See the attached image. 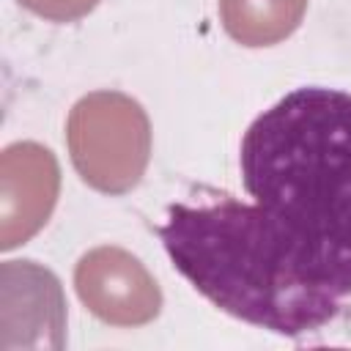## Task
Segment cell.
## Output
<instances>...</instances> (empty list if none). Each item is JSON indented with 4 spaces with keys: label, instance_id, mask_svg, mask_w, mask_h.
I'll list each match as a JSON object with an SVG mask.
<instances>
[{
    "label": "cell",
    "instance_id": "7a4b0ae2",
    "mask_svg": "<svg viewBox=\"0 0 351 351\" xmlns=\"http://www.w3.org/2000/svg\"><path fill=\"white\" fill-rule=\"evenodd\" d=\"M244 192L351 282V93L293 88L239 148Z\"/></svg>",
    "mask_w": 351,
    "mask_h": 351
},
{
    "label": "cell",
    "instance_id": "6da1fadb",
    "mask_svg": "<svg viewBox=\"0 0 351 351\" xmlns=\"http://www.w3.org/2000/svg\"><path fill=\"white\" fill-rule=\"evenodd\" d=\"M159 241L173 269L203 299L274 335L318 332L351 299V282L255 200L219 195L173 203Z\"/></svg>",
    "mask_w": 351,
    "mask_h": 351
}]
</instances>
